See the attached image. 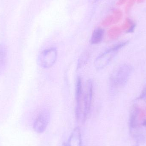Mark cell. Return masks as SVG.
<instances>
[{
  "instance_id": "cell-1",
  "label": "cell",
  "mask_w": 146,
  "mask_h": 146,
  "mask_svg": "<svg viewBox=\"0 0 146 146\" xmlns=\"http://www.w3.org/2000/svg\"><path fill=\"white\" fill-rule=\"evenodd\" d=\"M128 42H122L113 45L100 55L95 60L94 66L97 69L104 68L110 62L117 52L127 45Z\"/></svg>"
},
{
  "instance_id": "cell-3",
  "label": "cell",
  "mask_w": 146,
  "mask_h": 146,
  "mask_svg": "<svg viewBox=\"0 0 146 146\" xmlns=\"http://www.w3.org/2000/svg\"><path fill=\"white\" fill-rule=\"evenodd\" d=\"M57 58V51L55 48L47 49L42 51L38 56L37 62L39 66L48 68L53 66Z\"/></svg>"
},
{
  "instance_id": "cell-11",
  "label": "cell",
  "mask_w": 146,
  "mask_h": 146,
  "mask_svg": "<svg viewBox=\"0 0 146 146\" xmlns=\"http://www.w3.org/2000/svg\"><path fill=\"white\" fill-rule=\"evenodd\" d=\"M139 112V109L137 106L133 107L129 117V123L130 127L136 128L138 125L137 118Z\"/></svg>"
},
{
  "instance_id": "cell-18",
  "label": "cell",
  "mask_w": 146,
  "mask_h": 146,
  "mask_svg": "<svg viewBox=\"0 0 146 146\" xmlns=\"http://www.w3.org/2000/svg\"><path fill=\"white\" fill-rule=\"evenodd\" d=\"M144 1H145V0H137V1L138 3H141L143 2Z\"/></svg>"
},
{
  "instance_id": "cell-6",
  "label": "cell",
  "mask_w": 146,
  "mask_h": 146,
  "mask_svg": "<svg viewBox=\"0 0 146 146\" xmlns=\"http://www.w3.org/2000/svg\"><path fill=\"white\" fill-rule=\"evenodd\" d=\"M50 119V114L47 111H44L38 115L36 118L34 124L33 129L36 133H42L46 129Z\"/></svg>"
},
{
  "instance_id": "cell-19",
  "label": "cell",
  "mask_w": 146,
  "mask_h": 146,
  "mask_svg": "<svg viewBox=\"0 0 146 146\" xmlns=\"http://www.w3.org/2000/svg\"><path fill=\"white\" fill-rule=\"evenodd\" d=\"M143 125L146 128V120H145L143 122Z\"/></svg>"
},
{
  "instance_id": "cell-20",
  "label": "cell",
  "mask_w": 146,
  "mask_h": 146,
  "mask_svg": "<svg viewBox=\"0 0 146 146\" xmlns=\"http://www.w3.org/2000/svg\"><path fill=\"white\" fill-rule=\"evenodd\" d=\"M62 146H68V145H67L66 143H64V144H63V145H62Z\"/></svg>"
},
{
  "instance_id": "cell-17",
  "label": "cell",
  "mask_w": 146,
  "mask_h": 146,
  "mask_svg": "<svg viewBox=\"0 0 146 146\" xmlns=\"http://www.w3.org/2000/svg\"><path fill=\"white\" fill-rule=\"evenodd\" d=\"M98 0H89V2L91 3H94L98 1Z\"/></svg>"
},
{
  "instance_id": "cell-8",
  "label": "cell",
  "mask_w": 146,
  "mask_h": 146,
  "mask_svg": "<svg viewBox=\"0 0 146 146\" xmlns=\"http://www.w3.org/2000/svg\"><path fill=\"white\" fill-rule=\"evenodd\" d=\"M81 134L79 127H76L72 133L67 145L68 146H82Z\"/></svg>"
},
{
  "instance_id": "cell-5",
  "label": "cell",
  "mask_w": 146,
  "mask_h": 146,
  "mask_svg": "<svg viewBox=\"0 0 146 146\" xmlns=\"http://www.w3.org/2000/svg\"><path fill=\"white\" fill-rule=\"evenodd\" d=\"M76 116L78 121L82 122L83 108H82V82L80 77H77L76 86Z\"/></svg>"
},
{
  "instance_id": "cell-2",
  "label": "cell",
  "mask_w": 146,
  "mask_h": 146,
  "mask_svg": "<svg viewBox=\"0 0 146 146\" xmlns=\"http://www.w3.org/2000/svg\"><path fill=\"white\" fill-rule=\"evenodd\" d=\"M133 68L129 65L124 64L120 66L111 77L112 86L121 87L125 86L131 75Z\"/></svg>"
},
{
  "instance_id": "cell-16",
  "label": "cell",
  "mask_w": 146,
  "mask_h": 146,
  "mask_svg": "<svg viewBox=\"0 0 146 146\" xmlns=\"http://www.w3.org/2000/svg\"><path fill=\"white\" fill-rule=\"evenodd\" d=\"M127 0H118V1L117 3V5H121L124 4Z\"/></svg>"
},
{
  "instance_id": "cell-7",
  "label": "cell",
  "mask_w": 146,
  "mask_h": 146,
  "mask_svg": "<svg viewBox=\"0 0 146 146\" xmlns=\"http://www.w3.org/2000/svg\"><path fill=\"white\" fill-rule=\"evenodd\" d=\"M123 13L120 9L114 10L112 14L107 16L102 21L101 25L104 26H109L118 23L122 19Z\"/></svg>"
},
{
  "instance_id": "cell-10",
  "label": "cell",
  "mask_w": 146,
  "mask_h": 146,
  "mask_svg": "<svg viewBox=\"0 0 146 146\" xmlns=\"http://www.w3.org/2000/svg\"><path fill=\"white\" fill-rule=\"evenodd\" d=\"M7 53L5 46L0 44V75L3 73L7 63Z\"/></svg>"
},
{
  "instance_id": "cell-9",
  "label": "cell",
  "mask_w": 146,
  "mask_h": 146,
  "mask_svg": "<svg viewBox=\"0 0 146 146\" xmlns=\"http://www.w3.org/2000/svg\"><path fill=\"white\" fill-rule=\"evenodd\" d=\"M104 34V31L102 28H98L95 29L92 34L91 38V43L97 44L102 41Z\"/></svg>"
},
{
  "instance_id": "cell-12",
  "label": "cell",
  "mask_w": 146,
  "mask_h": 146,
  "mask_svg": "<svg viewBox=\"0 0 146 146\" xmlns=\"http://www.w3.org/2000/svg\"><path fill=\"white\" fill-rule=\"evenodd\" d=\"M135 26L136 25L133 21L129 18H127L123 25H122L121 28L122 30L126 31V32L127 33H131L134 31Z\"/></svg>"
},
{
  "instance_id": "cell-4",
  "label": "cell",
  "mask_w": 146,
  "mask_h": 146,
  "mask_svg": "<svg viewBox=\"0 0 146 146\" xmlns=\"http://www.w3.org/2000/svg\"><path fill=\"white\" fill-rule=\"evenodd\" d=\"M93 97V83L91 80H88L86 83V92L84 98V107L83 109L82 122L86 120L90 112Z\"/></svg>"
},
{
  "instance_id": "cell-14",
  "label": "cell",
  "mask_w": 146,
  "mask_h": 146,
  "mask_svg": "<svg viewBox=\"0 0 146 146\" xmlns=\"http://www.w3.org/2000/svg\"><path fill=\"white\" fill-rule=\"evenodd\" d=\"M136 0H129L127 3V6H126V8H125V11L126 13H128L129 12L131 8L133 7L134 4H135Z\"/></svg>"
},
{
  "instance_id": "cell-13",
  "label": "cell",
  "mask_w": 146,
  "mask_h": 146,
  "mask_svg": "<svg viewBox=\"0 0 146 146\" xmlns=\"http://www.w3.org/2000/svg\"><path fill=\"white\" fill-rule=\"evenodd\" d=\"M122 32L121 28L118 27H111L108 31L107 34L108 36L112 39H116L119 37Z\"/></svg>"
},
{
  "instance_id": "cell-15",
  "label": "cell",
  "mask_w": 146,
  "mask_h": 146,
  "mask_svg": "<svg viewBox=\"0 0 146 146\" xmlns=\"http://www.w3.org/2000/svg\"><path fill=\"white\" fill-rule=\"evenodd\" d=\"M137 99L140 100H146V85L144 87L139 97Z\"/></svg>"
}]
</instances>
